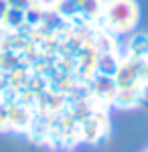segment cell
Masks as SVG:
<instances>
[{"label": "cell", "instance_id": "3957f363", "mask_svg": "<svg viewBox=\"0 0 148 152\" xmlns=\"http://www.w3.org/2000/svg\"><path fill=\"white\" fill-rule=\"evenodd\" d=\"M142 89H144L142 85H136V87H118L114 104L120 105V107H134L142 99Z\"/></svg>", "mask_w": 148, "mask_h": 152}, {"label": "cell", "instance_id": "277c9868", "mask_svg": "<svg viewBox=\"0 0 148 152\" xmlns=\"http://www.w3.org/2000/svg\"><path fill=\"white\" fill-rule=\"evenodd\" d=\"M95 65H97V69H100L102 75L114 77L116 69H118V65H120V57L116 55V51H103V55L97 57Z\"/></svg>", "mask_w": 148, "mask_h": 152}, {"label": "cell", "instance_id": "5b68a950", "mask_svg": "<svg viewBox=\"0 0 148 152\" xmlns=\"http://www.w3.org/2000/svg\"><path fill=\"white\" fill-rule=\"evenodd\" d=\"M128 55L134 57H146L148 55V37L146 35H136L130 43H128Z\"/></svg>", "mask_w": 148, "mask_h": 152}, {"label": "cell", "instance_id": "7a4b0ae2", "mask_svg": "<svg viewBox=\"0 0 148 152\" xmlns=\"http://www.w3.org/2000/svg\"><path fill=\"white\" fill-rule=\"evenodd\" d=\"M140 69H142V59L140 57L126 55L124 59H120V65H118V69L114 73L116 87H136V85H142Z\"/></svg>", "mask_w": 148, "mask_h": 152}, {"label": "cell", "instance_id": "52a82bcc", "mask_svg": "<svg viewBox=\"0 0 148 152\" xmlns=\"http://www.w3.org/2000/svg\"><path fill=\"white\" fill-rule=\"evenodd\" d=\"M6 10H8V0H0V20L6 16Z\"/></svg>", "mask_w": 148, "mask_h": 152}, {"label": "cell", "instance_id": "8992f818", "mask_svg": "<svg viewBox=\"0 0 148 152\" xmlns=\"http://www.w3.org/2000/svg\"><path fill=\"white\" fill-rule=\"evenodd\" d=\"M140 81L144 87H148V55L142 57V69H140Z\"/></svg>", "mask_w": 148, "mask_h": 152}, {"label": "cell", "instance_id": "ba28073f", "mask_svg": "<svg viewBox=\"0 0 148 152\" xmlns=\"http://www.w3.org/2000/svg\"><path fill=\"white\" fill-rule=\"evenodd\" d=\"M146 152H148V150H146Z\"/></svg>", "mask_w": 148, "mask_h": 152}, {"label": "cell", "instance_id": "6da1fadb", "mask_svg": "<svg viewBox=\"0 0 148 152\" xmlns=\"http://www.w3.org/2000/svg\"><path fill=\"white\" fill-rule=\"evenodd\" d=\"M138 18H140V8L136 0H103L102 20L110 33L116 35L132 33L138 24Z\"/></svg>", "mask_w": 148, "mask_h": 152}]
</instances>
